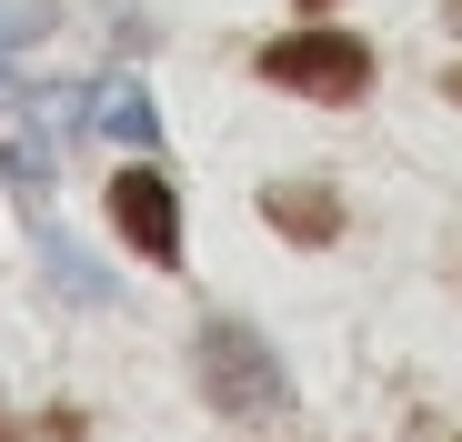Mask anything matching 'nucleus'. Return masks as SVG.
I'll return each mask as SVG.
<instances>
[{
	"label": "nucleus",
	"mask_w": 462,
	"mask_h": 442,
	"mask_svg": "<svg viewBox=\"0 0 462 442\" xmlns=\"http://www.w3.org/2000/svg\"><path fill=\"white\" fill-rule=\"evenodd\" d=\"M191 362H201V392H211L221 412H242V422L282 412V352H272V342H262L252 322L211 312V322L191 332Z\"/></svg>",
	"instance_id": "f257e3e1"
},
{
	"label": "nucleus",
	"mask_w": 462,
	"mask_h": 442,
	"mask_svg": "<svg viewBox=\"0 0 462 442\" xmlns=\"http://www.w3.org/2000/svg\"><path fill=\"white\" fill-rule=\"evenodd\" d=\"M252 70L272 91H301V101H362L372 91V51L352 31H282V41H262Z\"/></svg>",
	"instance_id": "f03ea898"
},
{
	"label": "nucleus",
	"mask_w": 462,
	"mask_h": 442,
	"mask_svg": "<svg viewBox=\"0 0 462 442\" xmlns=\"http://www.w3.org/2000/svg\"><path fill=\"white\" fill-rule=\"evenodd\" d=\"M111 232L141 252V262H181V201H171V181L151 171V161H131V171H111Z\"/></svg>",
	"instance_id": "7ed1b4c3"
},
{
	"label": "nucleus",
	"mask_w": 462,
	"mask_h": 442,
	"mask_svg": "<svg viewBox=\"0 0 462 442\" xmlns=\"http://www.w3.org/2000/svg\"><path fill=\"white\" fill-rule=\"evenodd\" d=\"M262 221H272L282 242H301V252L342 242V201H332L322 181H272V191H262Z\"/></svg>",
	"instance_id": "20e7f679"
},
{
	"label": "nucleus",
	"mask_w": 462,
	"mask_h": 442,
	"mask_svg": "<svg viewBox=\"0 0 462 442\" xmlns=\"http://www.w3.org/2000/svg\"><path fill=\"white\" fill-rule=\"evenodd\" d=\"M101 131L111 141H162V111L141 101V81H101Z\"/></svg>",
	"instance_id": "39448f33"
},
{
	"label": "nucleus",
	"mask_w": 462,
	"mask_h": 442,
	"mask_svg": "<svg viewBox=\"0 0 462 442\" xmlns=\"http://www.w3.org/2000/svg\"><path fill=\"white\" fill-rule=\"evenodd\" d=\"M41 252H51V281H60V291H70V302H101V291H111V281H101V272H91V262H81V252H70V242H60V232H51V221H41Z\"/></svg>",
	"instance_id": "423d86ee"
},
{
	"label": "nucleus",
	"mask_w": 462,
	"mask_h": 442,
	"mask_svg": "<svg viewBox=\"0 0 462 442\" xmlns=\"http://www.w3.org/2000/svg\"><path fill=\"white\" fill-rule=\"evenodd\" d=\"M41 31H51V0H0V51H21Z\"/></svg>",
	"instance_id": "0eeeda50"
},
{
	"label": "nucleus",
	"mask_w": 462,
	"mask_h": 442,
	"mask_svg": "<svg viewBox=\"0 0 462 442\" xmlns=\"http://www.w3.org/2000/svg\"><path fill=\"white\" fill-rule=\"evenodd\" d=\"M442 91H452V101H462V60H452V70H442Z\"/></svg>",
	"instance_id": "6e6552de"
},
{
	"label": "nucleus",
	"mask_w": 462,
	"mask_h": 442,
	"mask_svg": "<svg viewBox=\"0 0 462 442\" xmlns=\"http://www.w3.org/2000/svg\"><path fill=\"white\" fill-rule=\"evenodd\" d=\"M301 11H332V0H301Z\"/></svg>",
	"instance_id": "1a4fd4ad"
},
{
	"label": "nucleus",
	"mask_w": 462,
	"mask_h": 442,
	"mask_svg": "<svg viewBox=\"0 0 462 442\" xmlns=\"http://www.w3.org/2000/svg\"><path fill=\"white\" fill-rule=\"evenodd\" d=\"M0 101H11V70H0Z\"/></svg>",
	"instance_id": "9d476101"
},
{
	"label": "nucleus",
	"mask_w": 462,
	"mask_h": 442,
	"mask_svg": "<svg viewBox=\"0 0 462 442\" xmlns=\"http://www.w3.org/2000/svg\"><path fill=\"white\" fill-rule=\"evenodd\" d=\"M452 442H462V432H452Z\"/></svg>",
	"instance_id": "9b49d317"
}]
</instances>
